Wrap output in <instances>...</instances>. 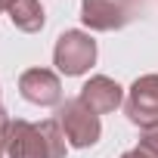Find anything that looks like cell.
I'll return each instance as SVG.
<instances>
[{
	"label": "cell",
	"instance_id": "obj_1",
	"mask_svg": "<svg viewBox=\"0 0 158 158\" xmlns=\"http://www.w3.org/2000/svg\"><path fill=\"white\" fill-rule=\"evenodd\" d=\"M93 40H87L84 34H62L59 37V47H56V62L65 74H77L84 71L90 62H93Z\"/></svg>",
	"mask_w": 158,
	"mask_h": 158
},
{
	"label": "cell",
	"instance_id": "obj_2",
	"mask_svg": "<svg viewBox=\"0 0 158 158\" xmlns=\"http://www.w3.org/2000/svg\"><path fill=\"white\" fill-rule=\"evenodd\" d=\"M127 112H130V118L136 124H149V121L158 118V77H143V81H136Z\"/></svg>",
	"mask_w": 158,
	"mask_h": 158
},
{
	"label": "cell",
	"instance_id": "obj_3",
	"mask_svg": "<svg viewBox=\"0 0 158 158\" xmlns=\"http://www.w3.org/2000/svg\"><path fill=\"white\" fill-rule=\"evenodd\" d=\"M22 90L31 102H56L59 99V84L47 71H28L22 77Z\"/></svg>",
	"mask_w": 158,
	"mask_h": 158
},
{
	"label": "cell",
	"instance_id": "obj_4",
	"mask_svg": "<svg viewBox=\"0 0 158 158\" xmlns=\"http://www.w3.org/2000/svg\"><path fill=\"white\" fill-rule=\"evenodd\" d=\"M84 102L96 112H106V109H115L118 106V87L109 84L106 77H96L93 84L84 87Z\"/></svg>",
	"mask_w": 158,
	"mask_h": 158
},
{
	"label": "cell",
	"instance_id": "obj_5",
	"mask_svg": "<svg viewBox=\"0 0 158 158\" xmlns=\"http://www.w3.org/2000/svg\"><path fill=\"white\" fill-rule=\"evenodd\" d=\"M19 6H22V13H13V19H16L25 31H34V28L44 25V13H37L34 0H19Z\"/></svg>",
	"mask_w": 158,
	"mask_h": 158
}]
</instances>
